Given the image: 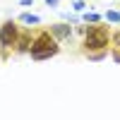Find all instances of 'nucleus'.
Segmentation results:
<instances>
[{
  "mask_svg": "<svg viewBox=\"0 0 120 120\" xmlns=\"http://www.w3.org/2000/svg\"><path fill=\"white\" fill-rule=\"evenodd\" d=\"M29 53H31L34 60H43V58H51L58 53V46L55 41L51 38V34H38L36 36V41H31V48H29Z\"/></svg>",
  "mask_w": 120,
  "mask_h": 120,
  "instance_id": "obj_1",
  "label": "nucleus"
},
{
  "mask_svg": "<svg viewBox=\"0 0 120 120\" xmlns=\"http://www.w3.org/2000/svg\"><path fill=\"white\" fill-rule=\"evenodd\" d=\"M106 46H108V31L103 26H94L86 31V38H84L86 51H103Z\"/></svg>",
  "mask_w": 120,
  "mask_h": 120,
  "instance_id": "obj_2",
  "label": "nucleus"
},
{
  "mask_svg": "<svg viewBox=\"0 0 120 120\" xmlns=\"http://www.w3.org/2000/svg\"><path fill=\"white\" fill-rule=\"evenodd\" d=\"M15 43H17V26H15V22H5L0 26V46L10 48Z\"/></svg>",
  "mask_w": 120,
  "mask_h": 120,
  "instance_id": "obj_3",
  "label": "nucleus"
},
{
  "mask_svg": "<svg viewBox=\"0 0 120 120\" xmlns=\"http://www.w3.org/2000/svg\"><path fill=\"white\" fill-rule=\"evenodd\" d=\"M51 34L55 38H67L70 34H72V29H70V24H53L51 26Z\"/></svg>",
  "mask_w": 120,
  "mask_h": 120,
  "instance_id": "obj_4",
  "label": "nucleus"
},
{
  "mask_svg": "<svg viewBox=\"0 0 120 120\" xmlns=\"http://www.w3.org/2000/svg\"><path fill=\"white\" fill-rule=\"evenodd\" d=\"M19 22H24V24H41V17L31 15V12H24V15H19Z\"/></svg>",
  "mask_w": 120,
  "mask_h": 120,
  "instance_id": "obj_5",
  "label": "nucleus"
},
{
  "mask_svg": "<svg viewBox=\"0 0 120 120\" xmlns=\"http://www.w3.org/2000/svg\"><path fill=\"white\" fill-rule=\"evenodd\" d=\"M15 46H17V51H19V53H26L29 48H31V41H29V36H22V38H17V43H15Z\"/></svg>",
  "mask_w": 120,
  "mask_h": 120,
  "instance_id": "obj_6",
  "label": "nucleus"
},
{
  "mask_svg": "<svg viewBox=\"0 0 120 120\" xmlns=\"http://www.w3.org/2000/svg\"><path fill=\"white\" fill-rule=\"evenodd\" d=\"M106 19H108V22H120V12H115V10H108V12H106Z\"/></svg>",
  "mask_w": 120,
  "mask_h": 120,
  "instance_id": "obj_7",
  "label": "nucleus"
},
{
  "mask_svg": "<svg viewBox=\"0 0 120 120\" xmlns=\"http://www.w3.org/2000/svg\"><path fill=\"white\" fill-rule=\"evenodd\" d=\"M84 19H86V22H98V19H101V15H96V12H89V15H84Z\"/></svg>",
  "mask_w": 120,
  "mask_h": 120,
  "instance_id": "obj_8",
  "label": "nucleus"
},
{
  "mask_svg": "<svg viewBox=\"0 0 120 120\" xmlns=\"http://www.w3.org/2000/svg\"><path fill=\"white\" fill-rule=\"evenodd\" d=\"M84 7H86V5L82 3V0H77V3H75V10H77V12H82V10H84Z\"/></svg>",
  "mask_w": 120,
  "mask_h": 120,
  "instance_id": "obj_9",
  "label": "nucleus"
},
{
  "mask_svg": "<svg viewBox=\"0 0 120 120\" xmlns=\"http://www.w3.org/2000/svg\"><path fill=\"white\" fill-rule=\"evenodd\" d=\"M113 41H115V46H118V48H120V31H118V34H115V36H113Z\"/></svg>",
  "mask_w": 120,
  "mask_h": 120,
  "instance_id": "obj_10",
  "label": "nucleus"
},
{
  "mask_svg": "<svg viewBox=\"0 0 120 120\" xmlns=\"http://www.w3.org/2000/svg\"><path fill=\"white\" fill-rule=\"evenodd\" d=\"M60 0H46V5H58Z\"/></svg>",
  "mask_w": 120,
  "mask_h": 120,
  "instance_id": "obj_11",
  "label": "nucleus"
}]
</instances>
